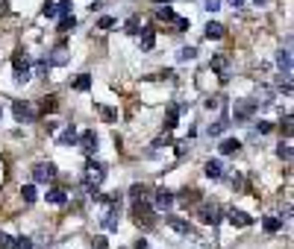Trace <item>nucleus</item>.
<instances>
[{"instance_id":"nucleus-36","label":"nucleus","mask_w":294,"mask_h":249,"mask_svg":"<svg viewBox=\"0 0 294 249\" xmlns=\"http://www.w3.org/2000/svg\"><path fill=\"white\" fill-rule=\"evenodd\" d=\"M277 153H280V158H286V161H289V158H292V144H289V141H286V144H280V147H277Z\"/></svg>"},{"instance_id":"nucleus-1","label":"nucleus","mask_w":294,"mask_h":249,"mask_svg":"<svg viewBox=\"0 0 294 249\" xmlns=\"http://www.w3.org/2000/svg\"><path fill=\"white\" fill-rule=\"evenodd\" d=\"M103 179H106V170H103V164H95V161H89V167H86V173H83V185L89 193H95L100 185H103Z\"/></svg>"},{"instance_id":"nucleus-48","label":"nucleus","mask_w":294,"mask_h":249,"mask_svg":"<svg viewBox=\"0 0 294 249\" xmlns=\"http://www.w3.org/2000/svg\"><path fill=\"white\" fill-rule=\"evenodd\" d=\"M229 6H232V9H241V6H244V0H227Z\"/></svg>"},{"instance_id":"nucleus-41","label":"nucleus","mask_w":294,"mask_h":249,"mask_svg":"<svg viewBox=\"0 0 294 249\" xmlns=\"http://www.w3.org/2000/svg\"><path fill=\"white\" fill-rule=\"evenodd\" d=\"M15 249H33V241H30V238H18V241H15Z\"/></svg>"},{"instance_id":"nucleus-39","label":"nucleus","mask_w":294,"mask_h":249,"mask_svg":"<svg viewBox=\"0 0 294 249\" xmlns=\"http://www.w3.org/2000/svg\"><path fill=\"white\" fill-rule=\"evenodd\" d=\"M98 27H100V30H112V27H115V18H109V15H106V18H100Z\"/></svg>"},{"instance_id":"nucleus-23","label":"nucleus","mask_w":294,"mask_h":249,"mask_svg":"<svg viewBox=\"0 0 294 249\" xmlns=\"http://www.w3.org/2000/svg\"><path fill=\"white\" fill-rule=\"evenodd\" d=\"M74 88H77V91H89V88H92V76H89V73H80V76L74 79Z\"/></svg>"},{"instance_id":"nucleus-19","label":"nucleus","mask_w":294,"mask_h":249,"mask_svg":"<svg viewBox=\"0 0 294 249\" xmlns=\"http://www.w3.org/2000/svg\"><path fill=\"white\" fill-rule=\"evenodd\" d=\"M206 176H209V179H221V176H224V164H221V161H209V164H206Z\"/></svg>"},{"instance_id":"nucleus-20","label":"nucleus","mask_w":294,"mask_h":249,"mask_svg":"<svg viewBox=\"0 0 294 249\" xmlns=\"http://www.w3.org/2000/svg\"><path fill=\"white\" fill-rule=\"evenodd\" d=\"M74 141H77V129H74V126H68L65 132L56 138V144H59V147H68V144H74Z\"/></svg>"},{"instance_id":"nucleus-37","label":"nucleus","mask_w":294,"mask_h":249,"mask_svg":"<svg viewBox=\"0 0 294 249\" xmlns=\"http://www.w3.org/2000/svg\"><path fill=\"white\" fill-rule=\"evenodd\" d=\"M197 196H200V193H197V190H189V187H186V190H183V196H180V199H183V202H186V205H189V202H197Z\"/></svg>"},{"instance_id":"nucleus-49","label":"nucleus","mask_w":294,"mask_h":249,"mask_svg":"<svg viewBox=\"0 0 294 249\" xmlns=\"http://www.w3.org/2000/svg\"><path fill=\"white\" fill-rule=\"evenodd\" d=\"M262 3H265V0H256V6H262Z\"/></svg>"},{"instance_id":"nucleus-21","label":"nucleus","mask_w":294,"mask_h":249,"mask_svg":"<svg viewBox=\"0 0 294 249\" xmlns=\"http://www.w3.org/2000/svg\"><path fill=\"white\" fill-rule=\"evenodd\" d=\"M156 18L165 21V24H174V21H177V12H174L171 6H165V9H156Z\"/></svg>"},{"instance_id":"nucleus-47","label":"nucleus","mask_w":294,"mask_h":249,"mask_svg":"<svg viewBox=\"0 0 294 249\" xmlns=\"http://www.w3.org/2000/svg\"><path fill=\"white\" fill-rule=\"evenodd\" d=\"M162 144H171V138H168V132H165V135H159V138L153 141V147H162Z\"/></svg>"},{"instance_id":"nucleus-11","label":"nucleus","mask_w":294,"mask_h":249,"mask_svg":"<svg viewBox=\"0 0 294 249\" xmlns=\"http://www.w3.org/2000/svg\"><path fill=\"white\" fill-rule=\"evenodd\" d=\"M227 220L235 226V229H244V226H250L253 220H250V214H244V211H238V208H229L227 211Z\"/></svg>"},{"instance_id":"nucleus-44","label":"nucleus","mask_w":294,"mask_h":249,"mask_svg":"<svg viewBox=\"0 0 294 249\" xmlns=\"http://www.w3.org/2000/svg\"><path fill=\"white\" fill-rule=\"evenodd\" d=\"M59 15H71V0H59Z\"/></svg>"},{"instance_id":"nucleus-2","label":"nucleus","mask_w":294,"mask_h":249,"mask_svg":"<svg viewBox=\"0 0 294 249\" xmlns=\"http://www.w3.org/2000/svg\"><path fill=\"white\" fill-rule=\"evenodd\" d=\"M132 220L138 223V226H144V229H150L156 220H153V205L147 202V199H135V205H132Z\"/></svg>"},{"instance_id":"nucleus-26","label":"nucleus","mask_w":294,"mask_h":249,"mask_svg":"<svg viewBox=\"0 0 294 249\" xmlns=\"http://www.w3.org/2000/svg\"><path fill=\"white\" fill-rule=\"evenodd\" d=\"M262 226H265V232H280V229H283V220L280 217H265Z\"/></svg>"},{"instance_id":"nucleus-32","label":"nucleus","mask_w":294,"mask_h":249,"mask_svg":"<svg viewBox=\"0 0 294 249\" xmlns=\"http://www.w3.org/2000/svg\"><path fill=\"white\" fill-rule=\"evenodd\" d=\"M0 249H15V238L6 235V232H0Z\"/></svg>"},{"instance_id":"nucleus-40","label":"nucleus","mask_w":294,"mask_h":249,"mask_svg":"<svg viewBox=\"0 0 294 249\" xmlns=\"http://www.w3.org/2000/svg\"><path fill=\"white\" fill-rule=\"evenodd\" d=\"M224 129H227V126H224V124H212V126H209V129H206V135L212 138V135H221Z\"/></svg>"},{"instance_id":"nucleus-34","label":"nucleus","mask_w":294,"mask_h":249,"mask_svg":"<svg viewBox=\"0 0 294 249\" xmlns=\"http://www.w3.org/2000/svg\"><path fill=\"white\" fill-rule=\"evenodd\" d=\"M47 70H50V62H35V76H38V79H41V76H47Z\"/></svg>"},{"instance_id":"nucleus-17","label":"nucleus","mask_w":294,"mask_h":249,"mask_svg":"<svg viewBox=\"0 0 294 249\" xmlns=\"http://www.w3.org/2000/svg\"><path fill=\"white\" fill-rule=\"evenodd\" d=\"M138 44H141V50H153L156 35H153V30H150V27H147V30H141V35H138Z\"/></svg>"},{"instance_id":"nucleus-46","label":"nucleus","mask_w":294,"mask_h":249,"mask_svg":"<svg viewBox=\"0 0 294 249\" xmlns=\"http://www.w3.org/2000/svg\"><path fill=\"white\" fill-rule=\"evenodd\" d=\"M92 247H95V249H109V247H106V238H95V241H92Z\"/></svg>"},{"instance_id":"nucleus-13","label":"nucleus","mask_w":294,"mask_h":249,"mask_svg":"<svg viewBox=\"0 0 294 249\" xmlns=\"http://www.w3.org/2000/svg\"><path fill=\"white\" fill-rule=\"evenodd\" d=\"M165 223H168L174 232H180V235H189V220L177 217V214H168V217H165Z\"/></svg>"},{"instance_id":"nucleus-38","label":"nucleus","mask_w":294,"mask_h":249,"mask_svg":"<svg viewBox=\"0 0 294 249\" xmlns=\"http://www.w3.org/2000/svg\"><path fill=\"white\" fill-rule=\"evenodd\" d=\"M135 199H147V187L144 185H132V190H130Z\"/></svg>"},{"instance_id":"nucleus-31","label":"nucleus","mask_w":294,"mask_h":249,"mask_svg":"<svg viewBox=\"0 0 294 249\" xmlns=\"http://www.w3.org/2000/svg\"><path fill=\"white\" fill-rule=\"evenodd\" d=\"M21 196H24V202H35V185H24Z\"/></svg>"},{"instance_id":"nucleus-16","label":"nucleus","mask_w":294,"mask_h":249,"mask_svg":"<svg viewBox=\"0 0 294 249\" xmlns=\"http://www.w3.org/2000/svg\"><path fill=\"white\" fill-rule=\"evenodd\" d=\"M180 106H168V115H165V132H171L174 126H177V121H180Z\"/></svg>"},{"instance_id":"nucleus-43","label":"nucleus","mask_w":294,"mask_h":249,"mask_svg":"<svg viewBox=\"0 0 294 249\" xmlns=\"http://www.w3.org/2000/svg\"><path fill=\"white\" fill-rule=\"evenodd\" d=\"M256 129H259L262 135H268V132L274 129V124H271V121H259V124H256Z\"/></svg>"},{"instance_id":"nucleus-9","label":"nucleus","mask_w":294,"mask_h":249,"mask_svg":"<svg viewBox=\"0 0 294 249\" xmlns=\"http://www.w3.org/2000/svg\"><path fill=\"white\" fill-rule=\"evenodd\" d=\"M171 205H174V193L171 190H156V196H153V211H171Z\"/></svg>"},{"instance_id":"nucleus-15","label":"nucleus","mask_w":294,"mask_h":249,"mask_svg":"<svg viewBox=\"0 0 294 249\" xmlns=\"http://www.w3.org/2000/svg\"><path fill=\"white\" fill-rule=\"evenodd\" d=\"M212 70H215V73H221V79H227L229 59H227V56H212Z\"/></svg>"},{"instance_id":"nucleus-12","label":"nucleus","mask_w":294,"mask_h":249,"mask_svg":"<svg viewBox=\"0 0 294 249\" xmlns=\"http://www.w3.org/2000/svg\"><path fill=\"white\" fill-rule=\"evenodd\" d=\"M221 153H224V156H238V153H241V141H238V138H224V141H221Z\"/></svg>"},{"instance_id":"nucleus-45","label":"nucleus","mask_w":294,"mask_h":249,"mask_svg":"<svg viewBox=\"0 0 294 249\" xmlns=\"http://www.w3.org/2000/svg\"><path fill=\"white\" fill-rule=\"evenodd\" d=\"M221 9V0H206V12H218Z\"/></svg>"},{"instance_id":"nucleus-8","label":"nucleus","mask_w":294,"mask_h":249,"mask_svg":"<svg viewBox=\"0 0 294 249\" xmlns=\"http://www.w3.org/2000/svg\"><path fill=\"white\" fill-rule=\"evenodd\" d=\"M77 141H80V150H83L86 156H92V153L98 150V135H95V129H86L83 135H77Z\"/></svg>"},{"instance_id":"nucleus-50","label":"nucleus","mask_w":294,"mask_h":249,"mask_svg":"<svg viewBox=\"0 0 294 249\" xmlns=\"http://www.w3.org/2000/svg\"><path fill=\"white\" fill-rule=\"evenodd\" d=\"M0 173H3V161H0Z\"/></svg>"},{"instance_id":"nucleus-10","label":"nucleus","mask_w":294,"mask_h":249,"mask_svg":"<svg viewBox=\"0 0 294 249\" xmlns=\"http://www.w3.org/2000/svg\"><path fill=\"white\" fill-rule=\"evenodd\" d=\"M118 211H121V208H115V205H106V214H103V220H100L106 232H118Z\"/></svg>"},{"instance_id":"nucleus-42","label":"nucleus","mask_w":294,"mask_h":249,"mask_svg":"<svg viewBox=\"0 0 294 249\" xmlns=\"http://www.w3.org/2000/svg\"><path fill=\"white\" fill-rule=\"evenodd\" d=\"M174 27L183 32V30H189V27H192V21H189V18H177V21H174Z\"/></svg>"},{"instance_id":"nucleus-25","label":"nucleus","mask_w":294,"mask_h":249,"mask_svg":"<svg viewBox=\"0 0 294 249\" xmlns=\"http://www.w3.org/2000/svg\"><path fill=\"white\" fill-rule=\"evenodd\" d=\"M197 56V47H183L180 53H177V62H192Z\"/></svg>"},{"instance_id":"nucleus-5","label":"nucleus","mask_w":294,"mask_h":249,"mask_svg":"<svg viewBox=\"0 0 294 249\" xmlns=\"http://www.w3.org/2000/svg\"><path fill=\"white\" fill-rule=\"evenodd\" d=\"M259 109V103L256 100H238L235 103V109H232V118L235 121H247V118H253V112Z\"/></svg>"},{"instance_id":"nucleus-3","label":"nucleus","mask_w":294,"mask_h":249,"mask_svg":"<svg viewBox=\"0 0 294 249\" xmlns=\"http://www.w3.org/2000/svg\"><path fill=\"white\" fill-rule=\"evenodd\" d=\"M56 179V164H50V161H38L33 167V182L38 185H47V182H53Z\"/></svg>"},{"instance_id":"nucleus-18","label":"nucleus","mask_w":294,"mask_h":249,"mask_svg":"<svg viewBox=\"0 0 294 249\" xmlns=\"http://www.w3.org/2000/svg\"><path fill=\"white\" fill-rule=\"evenodd\" d=\"M277 64H280V70H286V76H292V53L289 50L277 53Z\"/></svg>"},{"instance_id":"nucleus-29","label":"nucleus","mask_w":294,"mask_h":249,"mask_svg":"<svg viewBox=\"0 0 294 249\" xmlns=\"http://www.w3.org/2000/svg\"><path fill=\"white\" fill-rule=\"evenodd\" d=\"M100 118H103L106 124H112V121H118V112L109 109V106H100Z\"/></svg>"},{"instance_id":"nucleus-35","label":"nucleus","mask_w":294,"mask_h":249,"mask_svg":"<svg viewBox=\"0 0 294 249\" xmlns=\"http://www.w3.org/2000/svg\"><path fill=\"white\" fill-rule=\"evenodd\" d=\"M138 27H141V18H138V15L127 21V32H130V35H135V32H138Z\"/></svg>"},{"instance_id":"nucleus-14","label":"nucleus","mask_w":294,"mask_h":249,"mask_svg":"<svg viewBox=\"0 0 294 249\" xmlns=\"http://www.w3.org/2000/svg\"><path fill=\"white\" fill-rule=\"evenodd\" d=\"M224 24H215V21H209V24H206V30H203V35H206V38H209V41H218V38H224Z\"/></svg>"},{"instance_id":"nucleus-28","label":"nucleus","mask_w":294,"mask_h":249,"mask_svg":"<svg viewBox=\"0 0 294 249\" xmlns=\"http://www.w3.org/2000/svg\"><path fill=\"white\" fill-rule=\"evenodd\" d=\"M50 64H68V50H65V47L53 50V59H50Z\"/></svg>"},{"instance_id":"nucleus-6","label":"nucleus","mask_w":294,"mask_h":249,"mask_svg":"<svg viewBox=\"0 0 294 249\" xmlns=\"http://www.w3.org/2000/svg\"><path fill=\"white\" fill-rule=\"evenodd\" d=\"M12 67H15V79L18 82H30L33 79V70H30V59H24L21 53L12 59Z\"/></svg>"},{"instance_id":"nucleus-4","label":"nucleus","mask_w":294,"mask_h":249,"mask_svg":"<svg viewBox=\"0 0 294 249\" xmlns=\"http://www.w3.org/2000/svg\"><path fill=\"white\" fill-rule=\"evenodd\" d=\"M197 217H200V223H206V226H218V223H221V208L203 202V205L197 208Z\"/></svg>"},{"instance_id":"nucleus-51","label":"nucleus","mask_w":294,"mask_h":249,"mask_svg":"<svg viewBox=\"0 0 294 249\" xmlns=\"http://www.w3.org/2000/svg\"><path fill=\"white\" fill-rule=\"evenodd\" d=\"M0 118H3V109H0Z\"/></svg>"},{"instance_id":"nucleus-7","label":"nucleus","mask_w":294,"mask_h":249,"mask_svg":"<svg viewBox=\"0 0 294 249\" xmlns=\"http://www.w3.org/2000/svg\"><path fill=\"white\" fill-rule=\"evenodd\" d=\"M12 115H15V121L30 124V121H35V115H38V112H35L30 103H15V106H12Z\"/></svg>"},{"instance_id":"nucleus-27","label":"nucleus","mask_w":294,"mask_h":249,"mask_svg":"<svg viewBox=\"0 0 294 249\" xmlns=\"http://www.w3.org/2000/svg\"><path fill=\"white\" fill-rule=\"evenodd\" d=\"M77 27V18L74 15H62V21H59V32H68Z\"/></svg>"},{"instance_id":"nucleus-24","label":"nucleus","mask_w":294,"mask_h":249,"mask_svg":"<svg viewBox=\"0 0 294 249\" xmlns=\"http://www.w3.org/2000/svg\"><path fill=\"white\" fill-rule=\"evenodd\" d=\"M47 202H53V205H62V202H65V190H59V187L47 190Z\"/></svg>"},{"instance_id":"nucleus-30","label":"nucleus","mask_w":294,"mask_h":249,"mask_svg":"<svg viewBox=\"0 0 294 249\" xmlns=\"http://www.w3.org/2000/svg\"><path fill=\"white\" fill-rule=\"evenodd\" d=\"M56 106H59L56 97H44V100H41V112H56Z\"/></svg>"},{"instance_id":"nucleus-22","label":"nucleus","mask_w":294,"mask_h":249,"mask_svg":"<svg viewBox=\"0 0 294 249\" xmlns=\"http://www.w3.org/2000/svg\"><path fill=\"white\" fill-rule=\"evenodd\" d=\"M256 103H259V106H271V88H268V85H259V88H256Z\"/></svg>"},{"instance_id":"nucleus-33","label":"nucleus","mask_w":294,"mask_h":249,"mask_svg":"<svg viewBox=\"0 0 294 249\" xmlns=\"http://www.w3.org/2000/svg\"><path fill=\"white\" fill-rule=\"evenodd\" d=\"M41 12H44V18H56V15H59V6H56V3H44Z\"/></svg>"}]
</instances>
